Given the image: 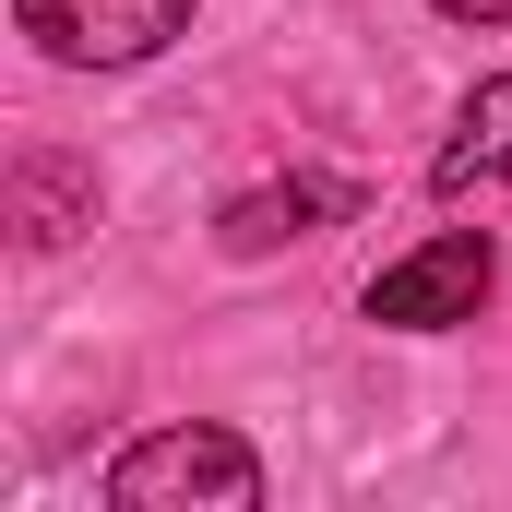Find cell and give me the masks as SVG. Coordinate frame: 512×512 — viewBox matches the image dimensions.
Returning <instances> with one entry per match:
<instances>
[{
    "instance_id": "5b68a950",
    "label": "cell",
    "mask_w": 512,
    "mask_h": 512,
    "mask_svg": "<svg viewBox=\"0 0 512 512\" xmlns=\"http://www.w3.org/2000/svg\"><path fill=\"white\" fill-rule=\"evenodd\" d=\"M346 203H358L346 179H274V191H239V203L215 215V239L239 262H262V251H286V239H310L322 215H346Z\"/></svg>"
},
{
    "instance_id": "7a4b0ae2",
    "label": "cell",
    "mask_w": 512,
    "mask_h": 512,
    "mask_svg": "<svg viewBox=\"0 0 512 512\" xmlns=\"http://www.w3.org/2000/svg\"><path fill=\"white\" fill-rule=\"evenodd\" d=\"M12 24L72 72H131L191 36V0H12Z\"/></svg>"
},
{
    "instance_id": "52a82bcc",
    "label": "cell",
    "mask_w": 512,
    "mask_h": 512,
    "mask_svg": "<svg viewBox=\"0 0 512 512\" xmlns=\"http://www.w3.org/2000/svg\"><path fill=\"white\" fill-rule=\"evenodd\" d=\"M429 12H453V24H512V0H429Z\"/></svg>"
},
{
    "instance_id": "6da1fadb",
    "label": "cell",
    "mask_w": 512,
    "mask_h": 512,
    "mask_svg": "<svg viewBox=\"0 0 512 512\" xmlns=\"http://www.w3.org/2000/svg\"><path fill=\"white\" fill-rule=\"evenodd\" d=\"M120 512H262V453L239 429H155L108 465Z\"/></svg>"
},
{
    "instance_id": "3957f363",
    "label": "cell",
    "mask_w": 512,
    "mask_h": 512,
    "mask_svg": "<svg viewBox=\"0 0 512 512\" xmlns=\"http://www.w3.org/2000/svg\"><path fill=\"white\" fill-rule=\"evenodd\" d=\"M489 239L477 227H453V239H417L405 262H382L370 274V322L382 334H453V322H477L489 310Z\"/></svg>"
},
{
    "instance_id": "277c9868",
    "label": "cell",
    "mask_w": 512,
    "mask_h": 512,
    "mask_svg": "<svg viewBox=\"0 0 512 512\" xmlns=\"http://www.w3.org/2000/svg\"><path fill=\"white\" fill-rule=\"evenodd\" d=\"M501 179H512V72H489V84L465 96L453 143L429 155V191H441V203H465V191H501Z\"/></svg>"
},
{
    "instance_id": "8992f818",
    "label": "cell",
    "mask_w": 512,
    "mask_h": 512,
    "mask_svg": "<svg viewBox=\"0 0 512 512\" xmlns=\"http://www.w3.org/2000/svg\"><path fill=\"white\" fill-rule=\"evenodd\" d=\"M12 227H24V251L84 239V227H96V167H72V155H24V167H12Z\"/></svg>"
}]
</instances>
